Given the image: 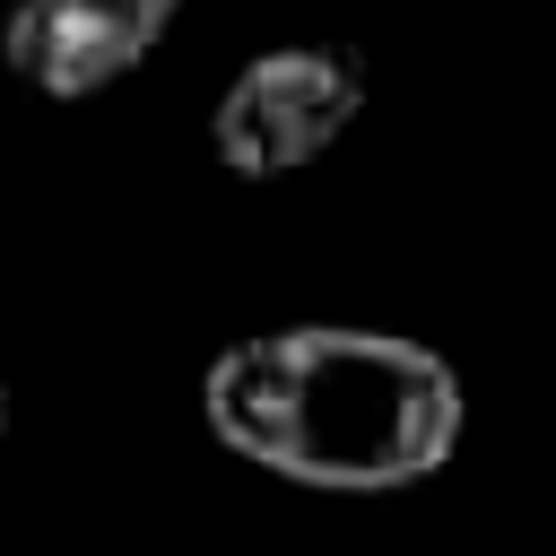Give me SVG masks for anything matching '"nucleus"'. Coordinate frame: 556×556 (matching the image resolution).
Listing matches in <instances>:
<instances>
[{"mask_svg": "<svg viewBox=\"0 0 556 556\" xmlns=\"http://www.w3.org/2000/svg\"><path fill=\"white\" fill-rule=\"evenodd\" d=\"M0 426H9V391H0Z\"/></svg>", "mask_w": 556, "mask_h": 556, "instance_id": "4", "label": "nucleus"}, {"mask_svg": "<svg viewBox=\"0 0 556 556\" xmlns=\"http://www.w3.org/2000/svg\"><path fill=\"white\" fill-rule=\"evenodd\" d=\"M200 408L226 452L321 495L417 486L460 443V374L400 330L348 321L235 339L208 365Z\"/></svg>", "mask_w": 556, "mask_h": 556, "instance_id": "1", "label": "nucleus"}, {"mask_svg": "<svg viewBox=\"0 0 556 556\" xmlns=\"http://www.w3.org/2000/svg\"><path fill=\"white\" fill-rule=\"evenodd\" d=\"M182 0H17L9 9V70L43 96H96L156 52Z\"/></svg>", "mask_w": 556, "mask_h": 556, "instance_id": "3", "label": "nucleus"}, {"mask_svg": "<svg viewBox=\"0 0 556 556\" xmlns=\"http://www.w3.org/2000/svg\"><path fill=\"white\" fill-rule=\"evenodd\" d=\"M356 113H365V61L348 43H278V52L243 61L235 87L217 96L208 148L226 174L269 182V174L313 165Z\"/></svg>", "mask_w": 556, "mask_h": 556, "instance_id": "2", "label": "nucleus"}]
</instances>
